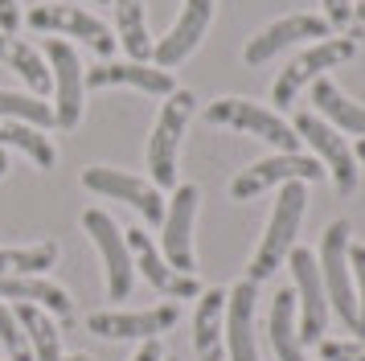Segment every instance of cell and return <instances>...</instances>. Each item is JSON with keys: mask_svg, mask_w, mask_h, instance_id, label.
<instances>
[{"mask_svg": "<svg viewBox=\"0 0 365 361\" xmlns=\"http://www.w3.org/2000/svg\"><path fill=\"white\" fill-rule=\"evenodd\" d=\"M312 107L320 115H329V123L336 131H349V136H365V103H353V98L329 78L312 82Z\"/></svg>", "mask_w": 365, "mask_h": 361, "instance_id": "7402d4cb", "label": "cell"}, {"mask_svg": "<svg viewBox=\"0 0 365 361\" xmlns=\"http://www.w3.org/2000/svg\"><path fill=\"white\" fill-rule=\"evenodd\" d=\"M46 62H50V74H53V128H78L83 119V91H86V74H83V62L70 41L62 37H50L46 41Z\"/></svg>", "mask_w": 365, "mask_h": 361, "instance_id": "52a82bcc", "label": "cell"}, {"mask_svg": "<svg viewBox=\"0 0 365 361\" xmlns=\"http://www.w3.org/2000/svg\"><path fill=\"white\" fill-rule=\"evenodd\" d=\"M271 349L279 361H308L296 328V292L292 288L275 292V304H271Z\"/></svg>", "mask_w": 365, "mask_h": 361, "instance_id": "603a6c76", "label": "cell"}, {"mask_svg": "<svg viewBox=\"0 0 365 361\" xmlns=\"http://www.w3.org/2000/svg\"><path fill=\"white\" fill-rule=\"evenodd\" d=\"M304 210H308V189H304V180H283L263 243H259L255 259H250L247 279L263 283V279L275 275V267H279V263L292 255V246H296V230H299V222H304Z\"/></svg>", "mask_w": 365, "mask_h": 361, "instance_id": "6da1fadb", "label": "cell"}, {"mask_svg": "<svg viewBox=\"0 0 365 361\" xmlns=\"http://www.w3.org/2000/svg\"><path fill=\"white\" fill-rule=\"evenodd\" d=\"M132 361H165V353H160V345H156V337H152V341H144V349H140V353H135Z\"/></svg>", "mask_w": 365, "mask_h": 361, "instance_id": "e575fe53", "label": "cell"}, {"mask_svg": "<svg viewBox=\"0 0 365 361\" xmlns=\"http://www.w3.org/2000/svg\"><path fill=\"white\" fill-rule=\"evenodd\" d=\"M292 275H296V304H299V341L320 345L324 341V325H329V295H324V279H320V263L312 250L292 246Z\"/></svg>", "mask_w": 365, "mask_h": 361, "instance_id": "ba28073f", "label": "cell"}, {"mask_svg": "<svg viewBox=\"0 0 365 361\" xmlns=\"http://www.w3.org/2000/svg\"><path fill=\"white\" fill-rule=\"evenodd\" d=\"M123 238H128L132 263L144 271V279H148V283H152L160 295H173V300H189V295H197V279H193V275H181V271H173V267L160 259V250L152 246V238L144 234V230L132 226Z\"/></svg>", "mask_w": 365, "mask_h": 361, "instance_id": "ac0fdd59", "label": "cell"}, {"mask_svg": "<svg viewBox=\"0 0 365 361\" xmlns=\"http://www.w3.org/2000/svg\"><path fill=\"white\" fill-rule=\"evenodd\" d=\"M115 25H119V46L132 54V62L152 58L148 21H144V0H115Z\"/></svg>", "mask_w": 365, "mask_h": 361, "instance_id": "484cf974", "label": "cell"}, {"mask_svg": "<svg viewBox=\"0 0 365 361\" xmlns=\"http://www.w3.org/2000/svg\"><path fill=\"white\" fill-rule=\"evenodd\" d=\"M255 300L259 283L242 279L226 295V361H259L255 349Z\"/></svg>", "mask_w": 365, "mask_h": 361, "instance_id": "e0dca14e", "label": "cell"}, {"mask_svg": "<svg viewBox=\"0 0 365 361\" xmlns=\"http://www.w3.org/2000/svg\"><path fill=\"white\" fill-rule=\"evenodd\" d=\"M0 62L9 66V70H17L21 78L34 86V95H41V91H50V66L41 62V54H37L34 46H25V41H17L13 33H0Z\"/></svg>", "mask_w": 365, "mask_h": 361, "instance_id": "d4e9b609", "label": "cell"}, {"mask_svg": "<svg viewBox=\"0 0 365 361\" xmlns=\"http://www.w3.org/2000/svg\"><path fill=\"white\" fill-rule=\"evenodd\" d=\"M205 119L217 123V128H234V131H247V136H259L263 144L279 148V152H296L299 136L296 128L279 119L275 111H267L263 103H250V98H217L205 107Z\"/></svg>", "mask_w": 365, "mask_h": 361, "instance_id": "277c9868", "label": "cell"}, {"mask_svg": "<svg viewBox=\"0 0 365 361\" xmlns=\"http://www.w3.org/2000/svg\"><path fill=\"white\" fill-rule=\"evenodd\" d=\"M83 226H86V234H91V243L99 246L103 263H107V295H111V300H128V295H132V271H135L128 238L119 234V226L103 210H86Z\"/></svg>", "mask_w": 365, "mask_h": 361, "instance_id": "30bf717a", "label": "cell"}, {"mask_svg": "<svg viewBox=\"0 0 365 361\" xmlns=\"http://www.w3.org/2000/svg\"><path fill=\"white\" fill-rule=\"evenodd\" d=\"M193 111H197L193 91H173L165 98L160 115H156V128H152V140H148V173H152V185H160V189L177 185V148H181V136L189 128Z\"/></svg>", "mask_w": 365, "mask_h": 361, "instance_id": "7a4b0ae2", "label": "cell"}, {"mask_svg": "<svg viewBox=\"0 0 365 361\" xmlns=\"http://www.w3.org/2000/svg\"><path fill=\"white\" fill-rule=\"evenodd\" d=\"M292 128H296L299 140L312 148L320 161H324V168L332 173L336 193H341V197L353 193V189H357V156H353V148L341 140V131L332 128V123H324L316 111H299Z\"/></svg>", "mask_w": 365, "mask_h": 361, "instance_id": "8992f818", "label": "cell"}, {"mask_svg": "<svg viewBox=\"0 0 365 361\" xmlns=\"http://www.w3.org/2000/svg\"><path fill=\"white\" fill-rule=\"evenodd\" d=\"M86 86H140L148 95H173V74L160 70V66H144V62H107V66H95L86 74Z\"/></svg>", "mask_w": 365, "mask_h": 361, "instance_id": "ffe728a7", "label": "cell"}, {"mask_svg": "<svg viewBox=\"0 0 365 361\" xmlns=\"http://www.w3.org/2000/svg\"><path fill=\"white\" fill-rule=\"evenodd\" d=\"M357 41H361V29L341 33V37H324V41H312L287 70H279V78H275V107H292L296 95L308 86V82L324 78V70L349 62V58L357 54Z\"/></svg>", "mask_w": 365, "mask_h": 361, "instance_id": "3957f363", "label": "cell"}, {"mask_svg": "<svg viewBox=\"0 0 365 361\" xmlns=\"http://www.w3.org/2000/svg\"><path fill=\"white\" fill-rule=\"evenodd\" d=\"M193 349L197 361H226V292L210 288L193 316Z\"/></svg>", "mask_w": 365, "mask_h": 361, "instance_id": "d6986e66", "label": "cell"}, {"mask_svg": "<svg viewBox=\"0 0 365 361\" xmlns=\"http://www.w3.org/2000/svg\"><path fill=\"white\" fill-rule=\"evenodd\" d=\"M0 119H17V123H34V128H53V107L41 103L37 95L0 91Z\"/></svg>", "mask_w": 365, "mask_h": 361, "instance_id": "f1b7e54d", "label": "cell"}, {"mask_svg": "<svg viewBox=\"0 0 365 361\" xmlns=\"http://www.w3.org/2000/svg\"><path fill=\"white\" fill-rule=\"evenodd\" d=\"M308 37H312V41H324V37H329V21H324V16H312V13L279 16V21H271L267 29H259L247 41L242 62H247V66H263V62H271L275 54H283L287 46L308 41Z\"/></svg>", "mask_w": 365, "mask_h": 361, "instance_id": "7c38bea8", "label": "cell"}, {"mask_svg": "<svg viewBox=\"0 0 365 361\" xmlns=\"http://www.w3.org/2000/svg\"><path fill=\"white\" fill-rule=\"evenodd\" d=\"M320 357L324 361H365V337H357V341H320Z\"/></svg>", "mask_w": 365, "mask_h": 361, "instance_id": "1f68e13d", "label": "cell"}, {"mask_svg": "<svg viewBox=\"0 0 365 361\" xmlns=\"http://www.w3.org/2000/svg\"><path fill=\"white\" fill-rule=\"evenodd\" d=\"M4 168H9V161H4V152H0V177H4Z\"/></svg>", "mask_w": 365, "mask_h": 361, "instance_id": "74e56055", "label": "cell"}, {"mask_svg": "<svg viewBox=\"0 0 365 361\" xmlns=\"http://www.w3.org/2000/svg\"><path fill=\"white\" fill-rule=\"evenodd\" d=\"M349 16H353V0H324V21H329V25L345 29Z\"/></svg>", "mask_w": 365, "mask_h": 361, "instance_id": "d6a6232c", "label": "cell"}, {"mask_svg": "<svg viewBox=\"0 0 365 361\" xmlns=\"http://www.w3.org/2000/svg\"><path fill=\"white\" fill-rule=\"evenodd\" d=\"M58 263V246L37 243V246H0V275H37Z\"/></svg>", "mask_w": 365, "mask_h": 361, "instance_id": "83f0119b", "label": "cell"}, {"mask_svg": "<svg viewBox=\"0 0 365 361\" xmlns=\"http://www.w3.org/2000/svg\"><path fill=\"white\" fill-rule=\"evenodd\" d=\"M83 185L91 193H103L111 197V201H128L132 210L144 213V222L148 226H160L165 222V201H160V189L148 185V180L132 177V173H119V168H86L83 173Z\"/></svg>", "mask_w": 365, "mask_h": 361, "instance_id": "8fae6325", "label": "cell"}, {"mask_svg": "<svg viewBox=\"0 0 365 361\" xmlns=\"http://www.w3.org/2000/svg\"><path fill=\"white\" fill-rule=\"evenodd\" d=\"M177 304H160V308H148V312H95L86 328L95 332V337H111V341H132V337H160L168 328L177 325Z\"/></svg>", "mask_w": 365, "mask_h": 361, "instance_id": "2e32d148", "label": "cell"}, {"mask_svg": "<svg viewBox=\"0 0 365 361\" xmlns=\"http://www.w3.org/2000/svg\"><path fill=\"white\" fill-rule=\"evenodd\" d=\"M21 148L29 161L37 164V168H50L53 164V144L41 136V128H34V123H17V119H0V148Z\"/></svg>", "mask_w": 365, "mask_h": 361, "instance_id": "4316f807", "label": "cell"}, {"mask_svg": "<svg viewBox=\"0 0 365 361\" xmlns=\"http://www.w3.org/2000/svg\"><path fill=\"white\" fill-rule=\"evenodd\" d=\"M99 4H103V0H99Z\"/></svg>", "mask_w": 365, "mask_h": 361, "instance_id": "ab89813d", "label": "cell"}, {"mask_svg": "<svg viewBox=\"0 0 365 361\" xmlns=\"http://www.w3.org/2000/svg\"><path fill=\"white\" fill-rule=\"evenodd\" d=\"M349 271L357 275V332L353 337H365V246L361 243H353L349 246Z\"/></svg>", "mask_w": 365, "mask_h": 361, "instance_id": "4dcf8cb0", "label": "cell"}, {"mask_svg": "<svg viewBox=\"0 0 365 361\" xmlns=\"http://www.w3.org/2000/svg\"><path fill=\"white\" fill-rule=\"evenodd\" d=\"M66 361H91V357H86V353H74V357H66Z\"/></svg>", "mask_w": 365, "mask_h": 361, "instance_id": "f35d334b", "label": "cell"}, {"mask_svg": "<svg viewBox=\"0 0 365 361\" xmlns=\"http://www.w3.org/2000/svg\"><path fill=\"white\" fill-rule=\"evenodd\" d=\"M349 222H332L320 238V279H324V295H329V308L341 316V325L349 332H357V295L349 283Z\"/></svg>", "mask_w": 365, "mask_h": 361, "instance_id": "5b68a950", "label": "cell"}, {"mask_svg": "<svg viewBox=\"0 0 365 361\" xmlns=\"http://www.w3.org/2000/svg\"><path fill=\"white\" fill-rule=\"evenodd\" d=\"M0 345L9 349L13 361H34V349H29L25 328H21V320L13 316V308H4V304H0Z\"/></svg>", "mask_w": 365, "mask_h": 361, "instance_id": "f546056e", "label": "cell"}, {"mask_svg": "<svg viewBox=\"0 0 365 361\" xmlns=\"http://www.w3.org/2000/svg\"><path fill=\"white\" fill-rule=\"evenodd\" d=\"M13 316L21 320L25 337H29L34 361H62V337H58V325L50 320V312L37 308V304H17Z\"/></svg>", "mask_w": 365, "mask_h": 361, "instance_id": "cb8c5ba5", "label": "cell"}, {"mask_svg": "<svg viewBox=\"0 0 365 361\" xmlns=\"http://www.w3.org/2000/svg\"><path fill=\"white\" fill-rule=\"evenodd\" d=\"M353 16H357V21L365 25V0H361V4H353Z\"/></svg>", "mask_w": 365, "mask_h": 361, "instance_id": "8d00e7d4", "label": "cell"}, {"mask_svg": "<svg viewBox=\"0 0 365 361\" xmlns=\"http://www.w3.org/2000/svg\"><path fill=\"white\" fill-rule=\"evenodd\" d=\"M353 156H357V161L365 164V136H361V140H357V148H353Z\"/></svg>", "mask_w": 365, "mask_h": 361, "instance_id": "d590c367", "label": "cell"}, {"mask_svg": "<svg viewBox=\"0 0 365 361\" xmlns=\"http://www.w3.org/2000/svg\"><path fill=\"white\" fill-rule=\"evenodd\" d=\"M21 25V9L17 0H0V33H13Z\"/></svg>", "mask_w": 365, "mask_h": 361, "instance_id": "836d02e7", "label": "cell"}, {"mask_svg": "<svg viewBox=\"0 0 365 361\" xmlns=\"http://www.w3.org/2000/svg\"><path fill=\"white\" fill-rule=\"evenodd\" d=\"M197 185H177L173 189V201L165 210V263L173 271L189 275L193 271V218H197Z\"/></svg>", "mask_w": 365, "mask_h": 361, "instance_id": "4fadbf2b", "label": "cell"}, {"mask_svg": "<svg viewBox=\"0 0 365 361\" xmlns=\"http://www.w3.org/2000/svg\"><path fill=\"white\" fill-rule=\"evenodd\" d=\"M320 177H324V164L316 156L279 152V156H267V161H255L250 168H242L230 180V197L234 201H247V197L263 193L271 185H283V180H320Z\"/></svg>", "mask_w": 365, "mask_h": 361, "instance_id": "9c48e42d", "label": "cell"}, {"mask_svg": "<svg viewBox=\"0 0 365 361\" xmlns=\"http://www.w3.org/2000/svg\"><path fill=\"white\" fill-rule=\"evenodd\" d=\"M0 300L37 304V308L53 312V316H62V320L74 316V304H70L66 288H58L50 279H37V275H0Z\"/></svg>", "mask_w": 365, "mask_h": 361, "instance_id": "44dd1931", "label": "cell"}, {"mask_svg": "<svg viewBox=\"0 0 365 361\" xmlns=\"http://www.w3.org/2000/svg\"><path fill=\"white\" fill-rule=\"evenodd\" d=\"M210 21H214V0H185L181 16L173 21V29L152 46V62L160 66V70L181 66L185 58L201 46V37H205V29H210Z\"/></svg>", "mask_w": 365, "mask_h": 361, "instance_id": "5bb4252c", "label": "cell"}, {"mask_svg": "<svg viewBox=\"0 0 365 361\" xmlns=\"http://www.w3.org/2000/svg\"><path fill=\"white\" fill-rule=\"evenodd\" d=\"M29 21V29H50V33H66V37H78L86 46L95 49L99 58H107L111 49H115V37L111 29L103 25L99 16L83 13V9H74V4H37L34 13L25 16Z\"/></svg>", "mask_w": 365, "mask_h": 361, "instance_id": "9a60e30c", "label": "cell"}]
</instances>
